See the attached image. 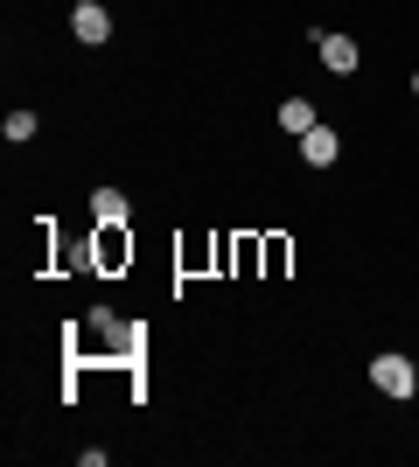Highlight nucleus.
I'll list each match as a JSON object with an SVG mask.
<instances>
[{"mask_svg":"<svg viewBox=\"0 0 419 467\" xmlns=\"http://www.w3.org/2000/svg\"><path fill=\"white\" fill-rule=\"evenodd\" d=\"M371 384H378L384 398H413L419 390V363L413 356H378V363H371Z\"/></svg>","mask_w":419,"mask_h":467,"instance_id":"obj_1","label":"nucleus"},{"mask_svg":"<svg viewBox=\"0 0 419 467\" xmlns=\"http://www.w3.org/2000/svg\"><path fill=\"white\" fill-rule=\"evenodd\" d=\"M308 42L321 49V70H336V78H350V70L363 63V57H357V42H350V36H329V28H315Z\"/></svg>","mask_w":419,"mask_h":467,"instance_id":"obj_2","label":"nucleus"},{"mask_svg":"<svg viewBox=\"0 0 419 467\" xmlns=\"http://www.w3.org/2000/svg\"><path fill=\"white\" fill-rule=\"evenodd\" d=\"M70 36L78 42H105L112 36V15H105L99 0H78V7H70Z\"/></svg>","mask_w":419,"mask_h":467,"instance_id":"obj_3","label":"nucleus"},{"mask_svg":"<svg viewBox=\"0 0 419 467\" xmlns=\"http://www.w3.org/2000/svg\"><path fill=\"white\" fill-rule=\"evenodd\" d=\"M336 154H342L336 126H308V133H300V161H308V168H329Z\"/></svg>","mask_w":419,"mask_h":467,"instance_id":"obj_4","label":"nucleus"},{"mask_svg":"<svg viewBox=\"0 0 419 467\" xmlns=\"http://www.w3.org/2000/svg\"><path fill=\"white\" fill-rule=\"evenodd\" d=\"M91 223H99V231H105V223H120V231H126V223H133L126 189H99V195H91Z\"/></svg>","mask_w":419,"mask_h":467,"instance_id":"obj_5","label":"nucleus"},{"mask_svg":"<svg viewBox=\"0 0 419 467\" xmlns=\"http://www.w3.org/2000/svg\"><path fill=\"white\" fill-rule=\"evenodd\" d=\"M273 119H279V133H294V140L308 133V126H321V119H315V105H308V98H287V105H279Z\"/></svg>","mask_w":419,"mask_h":467,"instance_id":"obj_6","label":"nucleus"},{"mask_svg":"<svg viewBox=\"0 0 419 467\" xmlns=\"http://www.w3.org/2000/svg\"><path fill=\"white\" fill-rule=\"evenodd\" d=\"M0 133H7V140H36V112H7V119H0Z\"/></svg>","mask_w":419,"mask_h":467,"instance_id":"obj_7","label":"nucleus"},{"mask_svg":"<svg viewBox=\"0 0 419 467\" xmlns=\"http://www.w3.org/2000/svg\"><path fill=\"white\" fill-rule=\"evenodd\" d=\"M413 98H419V78H413Z\"/></svg>","mask_w":419,"mask_h":467,"instance_id":"obj_8","label":"nucleus"}]
</instances>
